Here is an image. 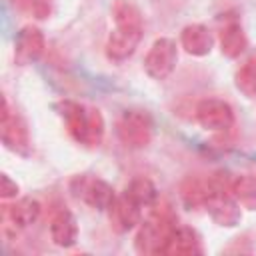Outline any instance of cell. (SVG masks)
<instances>
[{"label":"cell","mask_w":256,"mask_h":256,"mask_svg":"<svg viewBox=\"0 0 256 256\" xmlns=\"http://www.w3.org/2000/svg\"><path fill=\"white\" fill-rule=\"evenodd\" d=\"M56 110L64 120L68 134L78 144H84L88 148L100 146L104 138V118L98 108H90L74 100H60L56 104Z\"/></svg>","instance_id":"1"},{"label":"cell","mask_w":256,"mask_h":256,"mask_svg":"<svg viewBox=\"0 0 256 256\" xmlns=\"http://www.w3.org/2000/svg\"><path fill=\"white\" fill-rule=\"evenodd\" d=\"M152 214L148 220L138 224V234L134 246L140 254H162L170 234L176 228V218L168 210V206H152Z\"/></svg>","instance_id":"2"},{"label":"cell","mask_w":256,"mask_h":256,"mask_svg":"<svg viewBox=\"0 0 256 256\" xmlns=\"http://www.w3.org/2000/svg\"><path fill=\"white\" fill-rule=\"evenodd\" d=\"M204 210L218 226L230 228L240 222V204L230 194V180L222 178V174H214L210 178V192L204 202Z\"/></svg>","instance_id":"3"},{"label":"cell","mask_w":256,"mask_h":256,"mask_svg":"<svg viewBox=\"0 0 256 256\" xmlns=\"http://www.w3.org/2000/svg\"><path fill=\"white\" fill-rule=\"evenodd\" d=\"M70 192L76 200L84 202L86 206L94 208V210H100V212H108V208L112 206L116 194H114V188L98 178V176H92V174H78L70 180Z\"/></svg>","instance_id":"4"},{"label":"cell","mask_w":256,"mask_h":256,"mask_svg":"<svg viewBox=\"0 0 256 256\" xmlns=\"http://www.w3.org/2000/svg\"><path fill=\"white\" fill-rule=\"evenodd\" d=\"M118 138L128 148H144L154 134V122L146 110H124L116 124Z\"/></svg>","instance_id":"5"},{"label":"cell","mask_w":256,"mask_h":256,"mask_svg":"<svg viewBox=\"0 0 256 256\" xmlns=\"http://www.w3.org/2000/svg\"><path fill=\"white\" fill-rule=\"evenodd\" d=\"M40 202L36 198H20L14 204H2L0 206V224L2 234L6 238H16V234L30 224H34L40 216Z\"/></svg>","instance_id":"6"},{"label":"cell","mask_w":256,"mask_h":256,"mask_svg":"<svg viewBox=\"0 0 256 256\" xmlns=\"http://www.w3.org/2000/svg\"><path fill=\"white\" fill-rule=\"evenodd\" d=\"M178 62V48L172 38H156L144 58V72L152 80H166Z\"/></svg>","instance_id":"7"},{"label":"cell","mask_w":256,"mask_h":256,"mask_svg":"<svg viewBox=\"0 0 256 256\" xmlns=\"http://www.w3.org/2000/svg\"><path fill=\"white\" fill-rule=\"evenodd\" d=\"M0 128H2V144L20 156L30 154V136H28V126L26 122L10 110V104L6 96L2 98V116H0Z\"/></svg>","instance_id":"8"},{"label":"cell","mask_w":256,"mask_h":256,"mask_svg":"<svg viewBox=\"0 0 256 256\" xmlns=\"http://www.w3.org/2000/svg\"><path fill=\"white\" fill-rule=\"evenodd\" d=\"M196 120L208 132H226L234 126V110L226 100L204 98L196 106Z\"/></svg>","instance_id":"9"},{"label":"cell","mask_w":256,"mask_h":256,"mask_svg":"<svg viewBox=\"0 0 256 256\" xmlns=\"http://www.w3.org/2000/svg\"><path fill=\"white\" fill-rule=\"evenodd\" d=\"M44 48H46V40L42 30L38 26L28 24L20 28V32L14 38V60L20 66L32 64L44 54Z\"/></svg>","instance_id":"10"},{"label":"cell","mask_w":256,"mask_h":256,"mask_svg":"<svg viewBox=\"0 0 256 256\" xmlns=\"http://www.w3.org/2000/svg\"><path fill=\"white\" fill-rule=\"evenodd\" d=\"M142 30L144 28H126V26H114V30L110 32L108 40H106V56L112 62H122L128 60L140 40H142Z\"/></svg>","instance_id":"11"},{"label":"cell","mask_w":256,"mask_h":256,"mask_svg":"<svg viewBox=\"0 0 256 256\" xmlns=\"http://www.w3.org/2000/svg\"><path fill=\"white\" fill-rule=\"evenodd\" d=\"M108 218H110L112 230H116L118 234H126L140 224L142 206H138L130 196H126L122 192L120 196L114 198L112 206L108 208Z\"/></svg>","instance_id":"12"},{"label":"cell","mask_w":256,"mask_h":256,"mask_svg":"<svg viewBox=\"0 0 256 256\" xmlns=\"http://www.w3.org/2000/svg\"><path fill=\"white\" fill-rule=\"evenodd\" d=\"M50 238L60 248H70L78 238V224L68 208H58L50 220Z\"/></svg>","instance_id":"13"},{"label":"cell","mask_w":256,"mask_h":256,"mask_svg":"<svg viewBox=\"0 0 256 256\" xmlns=\"http://www.w3.org/2000/svg\"><path fill=\"white\" fill-rule=\"evenodd\" d=\"M202 240L200 234L194 228L188 226H176L174 232L170 234L162 254L170 256H182V254H202Z\"/></svg>","instance_id":"14"},{"label":"cell","mask_w":256,"mask_h":256,"mask_svg":"<svg viewBox=\"0 0 256 256\" xmlns=\"http://www.w3.org/2000/svg\"><path fill=\"white\" fill-rule=\"evenodd\" d=\"M180 44L190 56H206L214 46V38L204 24H188L180 32Z\"/></svg>","instance_id":"15"},{"label":"cell","mask_w":256,"mask_h":256,"mask_svg":"<svg viewBox=\"0 0 256 256\" xmlns=\"http://www.w3.org/2000/svg\"><path fill=\"white\" fill-rule=\"evenodd\" d=\"M248 46V38L238 22H230L220 32V52L226 58H238Z\"/></svg>","instance_id":"16"},{"label":"cell","mask_w":256,"mask_h":256,"mask_svg":"<svg viewBox=\"0 0 256 256\" xmlns=\"http://www.w3.org/2000/svg\"><path fill=\"white\" fill-rule=\"evenodd\" d=\"M230 194L234 200L246 208L256 212V176L252 174H240L230 180Z\"/></svg>","instance_id":"17"},{"label":"cell","mask_w":256,"mask_h":256,"mask_svg":"<svg viewBox=\"0 0 256 256\" xmlns=\"http://www.w3.org/2000/svg\"><path fill=\"white\" fill-rule=\"evenodd\" d=\"M126 196H130L138 206L142 208H152L158 202V190L154 186V182L150 178L144 176H136L130 180V184L124 190Z\"/></svg>","instance_id":"18"},{"label":"cell","mask_w":256,"mask_h":256,"mask_svg":"<svg viewBox=\"0 0 256 256\" xmlns=\"http://www.w3.org/2000/svg\"><path fill=\"white\" fill-rule=\"evenodd\" d=\"M208 192H210V178L208 180H202V178H196V176H188L182 186H180V196H182V202L192 210V208H198V206H204L206 198H208Z\"/></svg>","instance_id":"19"},{"label":"cell","mask_w":256,"mask_h":256,"mask_svg":"<svg viewBox=\"0 0 256 256\" xmlns=\"http://www.w3.org/2000/svg\"><path fill=\"white\" fill-rule=\"evenodd\" d=\"M112 20H114V26L144 28L142 12L132 0H116L112 6Z\"/></svg>","instance_id":"20"},{"label":"cell","mask_w":256,"mask_h":256,"mask_svg":"<svg viewBox=\"0 0 256 256\" xmlns=\"http://www.w3.org/2000/svg\"><path fill=\"white\" fill-rule=\"evenodd\" d=\"M234 84L246 98H256V56H250L236 70Z\"/></svg>","instance_id":"21"},{"label":"cell","mask_w":256,"mask_h":256,"mask_svg":"<svg viewBox=\"0 0 256 256\" xmlns=\"http://www.w3.org/2000/svg\"><path fill=\"white\" fill-rule=\"evenodd\" d=\"M18 4L36 20H46L54 10V0H18Z\"/></svg>","instance_id":"22"},{"label":"cell","mask_w":256,"mask_h":256,"mask_svg":"<svg viewBox=\"0 0 256 256\" xmlns=\"http://www.w3.org/2000/svg\"><path fill=\"white\" fill-rule=\"evenodd\" d=\"M16 194H18V184L14 180H10L8 174H2L0 176V196H2V200L16 198Z\"/></svg>","instance_id":"23"}]
</instances>
